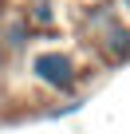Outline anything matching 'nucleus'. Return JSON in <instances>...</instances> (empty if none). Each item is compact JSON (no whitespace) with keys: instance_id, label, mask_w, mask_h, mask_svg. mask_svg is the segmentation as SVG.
I'll return each instance as SVG.
<instances>
[{"instance_id":"obj_1","label":"nucleus","mask_w":130,"mask_h":134,"mask_svg":"<svg viewBox=\"0 0 130 134\" xmlns=\"http://www.w3.org/2000/svg\"><path fill=\"white\" fill-rule=\"evenodd\" d=\"M32 71H36V79H43L47 87H59V91H67V87L75 83V63L63 55V51H43V55H36Z\"/></svg>"},{"instance_id":"obj_2","label":"nucleus","mask_w":130,"mask_h":134,"mask_svg":"<svg viewBox=\"0 0 130 134\" xmlns=\"http://www.w3.org/2000/svg\"><path fill=\"white\" fill-rule=\"evenodd\" d=\"M130 55V32H110V59Z\"/></svg>"},{"instance_id":"obj_3","label":"nucleus","mask_w":130,"mask_h":134,"mask_svg":"<svg viewBox=\"0 0 130 134\" xmlns=\"http://www.w3.org/2000/svg\"><path fill=\"white\" fill-rule=\"evenodd\" d=\"M126 4H130V0H126Z\"/></svg>"}]
</instances>
